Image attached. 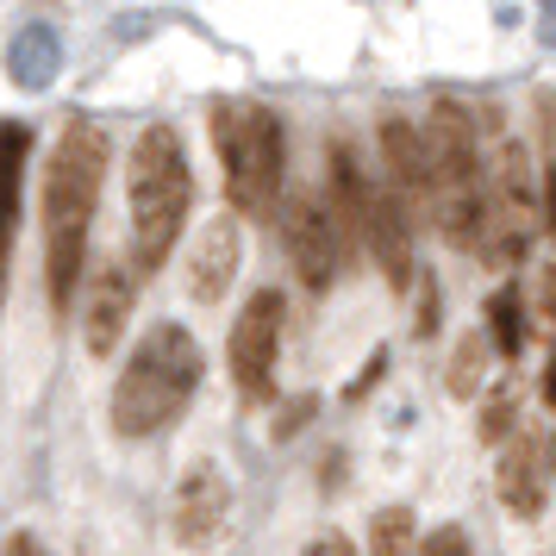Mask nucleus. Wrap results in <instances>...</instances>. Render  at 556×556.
<instances>
[{
  "label": "nucleus",
  "instance_id": "f257e3e1",
  "mask_svg": "<svg viewBox=\"0 0 556 556\" xmlns=\"http://www.w3.org/2000/svg\"><path fill=\"white\" fill-rule=\"evenodd\" d=\"M106 163H113L106 131L76 113L45 169V294H51L56 326L76 313L81 276H88V231H94V206L106 188Z\"/></svg>",
  "mask_w": 556,
  "mask_h": 556
},
{
  "label": "nucleus",
  "instance_id": "f03ea898",
  "mask_svg": "<svg viewBox=\"0 0 556 556\" xmlns=\"http://www.w3.org/2000/svg\"><path fill=\"white\" fill-rule=\"evenodd\" d=\"M201 344H194V331L176 326V319H163L138 338V351L126 356V369L113 381V394H106V419L119 438H156V431H169L188 413L194 401V388H201Z\"/></svg>",
  "mask_w": 556,
  "mask_h": 556
},
{
  "label": "nucleus",
  "instance_id": "7ed1b4c3",
  "mask_svg": "<svg viewBox=\"0 0 556 556\" xmlns=\"http://www.w3.org/2000/svg\"><path fill=\"white\" fill-rule=\"evenodd\" d=\"M126 206H131V276H156L176 251L188 206H194V169L176 126L138 131L126 163Z\"/></svg>",
  "mask_w": 556,
  "mask_h": 556
},
{
  "label": "nucleus",
  "instance_id": "20e7f679",
  "mask_svg": "<svg viewBox=\"0 0 556 556\" xmlns=\"http://www.w3.org/2000/svg\"><path fill=\"white\" fill-rule=\"evenodd\" d=\"M213 144L226 169V194L244 219H276L281 176H288V144L281 119L256 101H219L213 106Z\"/></svg>",
  "mask_w": 556,
  "mask_h": 556
},
{
  "label": "nucleus",
  "instance_id": "39448f33",
  "mask_svg": "<svg viewBox=\"0 0 556 556\" xmlns=\"http://www.w3.org/2000/svg\"><path fill=\"white\" fill-rule=\"evenodd\" d=\"M281 326H288V301H281V288H256L251 301L238 306V319H231L226 363H231V381H238V394H244L251 406H269V401H276Z\"/></svg>",
  "mask_w": 556,
  "mask_h": 556
},
{
  "label": "nucleus",
  "instance_id": "423d86ee",
  "mask_svg": "<svg viewBox=\"0 0 556 556\" xmlns=\"http://www.w3.org/2000/svg\"><path fill=\"white\" fill-rule=\"evenodd\" d=\"M281 238H288V256H294V276L313 288V294H326L338 269H344V231L331 219L326 194H294V201L281 206Z\"/></svg>",
  "mask_w": 556,
  "mask_h": 556
},
{
  "label": "nucleus",
  "instance_id": "0eeeda50",
  "mask_svg": "<svg viewBox=\"0 0 556 556\" xmlns=\"http://www.w3.org/2000/svg\"><path fill=\"white\" fill-rule=\"evenodd\" d=\"M226 519H231V476L219 463H194L176 488V519H169L176 544L181 551H206L226 531Z\"/></svg>",
  "mask_w": 556,
  "mask_h": 556
},
{
  "label": "nucleus",
  "instance_id": "6e6552de",
  "mask_svg": "<svg viewBox=\"0 0 556 556\" xmlns=\"http://www.w3.org/2000/svg\"><path fill=\"white\" fill-rule=\"evenodd\" d=\"M76 301H81V338H88V351L106 356V351H119V338H126L131 301H138V276H131L126 263H101Z\"/></svg>",
  "mask_w": 556,
  "mask_h": 556
},
{
  "label": "nucleus",
  "instance_id": "1a4fd4ad",
  "mask_svg": "<svg viewBox=\"0 0 556 556\" xmlns=\"http://www.w3.org/2000/svg\"><path fill=\"white\" fill-rule=\"evenodd\" d=\"M356 238H363V251L381 263V276L388 288H406L413 281V231H406V206L369 181V194H363V213H356Z\"/></svg>",
  "mask_w": 556,
  "mask_h": 556
},
{
  "label": "nucleus",
  "instance_id": "9d476101",
  "mask_svg": "<svg viewBox=\"0 0 556 556\" xmlns=\"http://www.w3.org/2000/svg\"><path fill=\"white\" fill-rule=\"evenodd\" d=\"M238 263H244V238H238V219H206L201 238H194V251H188V294L201 306L226 301L231 276H238Z\"/></svg>",
  "mask_w": 556,
  "mask_h": 556
},
{
  "label": "nucleus",
  "instance_id": "9b49d317",
  "mask_svg": "<svg viewBox=\"0 0 556 556\" xmlns=\"http://www.w3.org/2000/svg\"><path fill=\"white\" fill-rule=\"evenodd\" d=\"M494 481H501L506 513L538 519V513H544V488H551V456H544V444H538L531 431H513V438H506V451H501Z\"/></svg>",
  "mask_w": 556,
  "mask_h": 556
},
{
  "label": "nucleus",
  "instance_id": "f8f14e48",
  "mask_svg": "<svg viewBox=\"0 0 556 556\" xmlns=\"http://www.w3.org/2000/svg\"><path fill=\"white\" fill-rule=\"evenodd\" d=\"M26 156H31V131L20 126V119H7V126H0V301H7V276H13V238H20Z\"/></svg>",
  "mask_w": 556,
  "mask_h": 556
},
{
  "label": "nucleus",
  "instance_id": "ddd939ff",
  "mask_svg": "<svg viewBox=\"0 0 556 556\" xmlns=\"http://www.w3.org/2000/svg\"><path fill=\"white\" fill-rule=\"evenodd\" d=\"M381 156H388V194H394L406 213H413V206L431 213V169H426V138H419V126L388 119V126H381Z\"/></svg>",
  "mask_w": 556,
  "mask_h": 556
},
{
  "label": "nucleus",
  "instance_id": "4468645a",
  "mask_svg": "<svg viewBox=\"0 0 556 556\" xmlns=\"http://www.w3.org/2000/svg\"><path fill=\"white\" fill-rule=\"evenodd\" d=\"M56 70H63V38L51 26H26L7 45V76L20 88H45V81H56Z\"/></svg>",
  "mask_w": 556,
  "mask_h": 556
},
{
  "label": "nucleus",
  "instance_id": "2eb2a0df",
  "mask_svg": "<svg viewBox=\"0 0 556 556\" xmlns=\"http://www.w3.org/2000/svg\"><path fill=\"white\" fill-rule=\"evenodd\" d=\"M419 551V526H413V506H381L369 519V556H413Z\"/></svg>",
  "mask_w": 556,
  "mask_h": 556
},
{
  "label": "nucleus",
  "instance_id": "dca6fc26",
  "mask_svg": "<svg viewBox=\"0 0 556 556\" xmlns=\"http://www.w3.org/2000/svg\"><path fill=\"white\" fill-rule=\"evenodd\" d=\"M488 338H494L501 356L526 351V301H519V288H501V294L488 301Z\"/></svg>",
  "mask_w": 556,
  "mask_h": 556
},
{
  "label": "nucleus",
  "instance_id": "f3484780",
  "mask_svg": "<svg viewBox=\"0 0 556 556\" xmlns=\"http://www.w3.org/2000/svg\"><path fill=\"white\" fill-rule=\"evenodd\" d=\"M481 376H488V338L481 331H469V338H456V356H451V394L456 401H476Z\"/></svg>",
  "mask_w": 556,
  "mask_h": 556
},
{
  "label": "nucleus",
  "instance_id": "a211bd4d",
  "mask_svg": "<svg viewBox=\"0 0 556 556\" xmlns=\"http://www.w3.org/2000/svg\"><path fill=\"white\" fill-rule=\"evenodd\" d=\"M506 431H513V394H494L488 413H481V438H488V444H501Z\"/></svg>",
  "mask_w": 556,
  "mask_h": 556
},
{
  "label": "nucleus",
  "instance_id": "6ab92c4d",
  "mask_svg": "<svg viewBox=\"0 0 556 556\" xmlns=\"http://www.w3.org/2000/svg\"><path fill=\"white\" fill-rule=\"evenodd\" d=\"M413 556H469V538H463L456 526H438V531H431V538H426V544H419Z\"/></svg>",
  "mask_w": 556,
  "mask_h": 556
},
{
  "label": "nucleus",
  "instance_id": "aec40b11",
  "mask_svg": "<svg viewBox=\"0 0 556 556\" xmlns=\"http://www.w3.org/2000/svg\"><path fill=\"white\" fill-rule=\"evenodd\" d=\"M301 556H356V544L344 538V531H319V538H313Z\"/></svg>",
  "mask_w": 556,
  "mask_h": 556
},
{
  "label": "nucleus",
  "instance_id": "412c9836",
  "mask_svg": "<svg viewBox=\"0 0 556 556\" xmlns=\"http://www.w3.org/2000/svg\"><path fill=\"white\" fill-rule=\"evenodd\" d=\"M306 419H313V394H301V401L281 413V419H276V438H294V431H301Z\"/></svg>",
  "mask_w": 556,
  "mask_h": 556
},
{
  "label": "nucleus",
  "instance_id": "4be33fe9",
  "mask_svg": "<svg viewBox=\"0 0 556 556\" xmlns=\"http://www.w3.org/2000/svg\"><path fill=\"white\" fill-rule=\"evenodd\" d=\"M438 326V281L426 276V294H419V331H431Z\"/></svg>",
  "mask_w": 556,
  "mask_h": 556
},
{
  "label": "nucleus",
  "instance_id": "5701e85b",
  "mask_svg": "<svg viewBox=\"0 0 556 556\" xmlns=\"http://www.w3.org/2000/svg\"><path fill=\"white\" fill-rule=\"evenodd\" d=\"M0 556H45V544H38L31 531H13V538H7V551H0Z\"/></svg>",
  "mask_w": 556,
  "mask_h": 556
},
{
  "label": "nucleus",
  "instance_id": "b1692460",
  "mask_svg": "<svg viewBox=\"0 0 556 556\" xmlns=\"http://www.w3.org/2000/svg\"><path fill=\"white\" fill-rule=\"evenodd\" d=\"M538 38L556 45V0H538Z\"/></svg>",
  "mask_w": 556,
  "mask_h": 556
},
{
  "label": "nucleus",
  "instance_id": "393cba45",
  "mask_svg": "<svg viewBox=\"0 0 556 556\" xmlns=\"http://www.w3.org/2000/svg\"><path fill=\"white\" fill-rule=\"evenodd\" d=\"M544 313H556V269H544Z\"/></svg>",
  "mask_w": 556,
  "mask_h": 556
},
{
  "label": "nucleus",
  "instance_id": "a878e982",
  "mask_svg": "<svg viewBox=\"0 0 556 556\" xmlns=\"http://www.w3.org/2000/svg\"><path fill=\"white\" fill-rule=\"evenodd\" d=\"M544 401L556 406V351H551V369H544Z\"/></svg>",
  "mask_w": 556,
  "mask_h": 556
},
{
  "label": "nucleus",
  "instance_id": "bb28decb",
  "mask_svg": "<svg viewBox=\"0 0 556 556\" xmlns=\"http://www.w3.org/2000/svg\"><path fill=\"white\" fill-rule=\"evenodd\" d=\"M544 194H551V231H556V169H551V181H544Z\"/></svg>",
  "mask_w": 556,
  "mask_h": 556
},
{
  "label": "nucleus",
  "instance_id": "cd10ccee",
  "mask_svg": "<svg viewBox=\"0 0 556 556\" xmlns=\"http://www.w3.org/2000/svg\"><path fill=\"white\" fill-rule=\"evenodd\" d=\"M551 469H556V456H551Z\"/></svg>",
  "mask_w": 556,
  "mask_h": 556
}]
</instances>
